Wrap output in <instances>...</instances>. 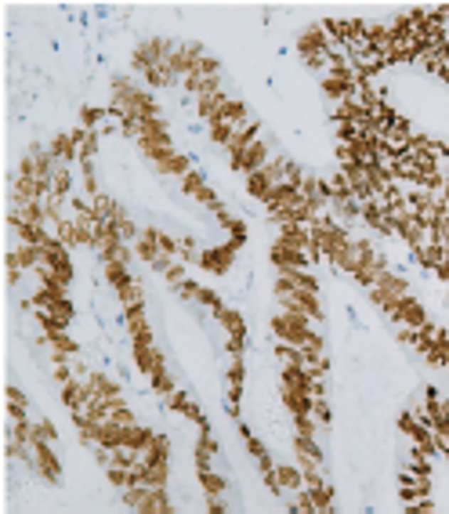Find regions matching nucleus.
Masks as SVG:
<instances>
[{"label":"nucleus","mask_w":449,"mask_h":514,"mask_svg":"<svg viewBox=\"0 0 449 514\" xmlns=\"http://www.w3.org/2000/svg\"><path fill=\"white\" fill-rule=\"evenodd\" d=\"M214 319H218V326L225 330V337H239V341H247V323H243V315H239L236 308L221 304V308L214 311Z\"/></svg>","instance_id":"obj_7"},{"label":"nucleus","mask_w":449,"mask_h":514,"mask_svg":"<svg viewBox=\"0 0 449 514\" xmlns=\"http://www.w3.org/2000/svg\"><path fill=\"white\" fill-rule=\"evenodd\" d=\"M134 254H138V261H145V264H152L156 257H163V247H159V228H145V232L138 235Z\"/></svg>","instance_id":"obj_9"},{"label":"nucleus","mask_w":449,"mask_h":514,"mask_svg":"<svg viewBox=\"0 0 449 514\" xmlns=\"http://www.w3.org/2000/svg\"><path fill=\"white\" fill-rule=\"evenodd\" d=\"M152 164H156L163 174H174V178H185V174L192 171V160H189V156H181L178 149H167V152H159Z\"/></svg>","instance_id":"obj_6"},{"label":"nucleus","mask_w":449,"mask_h":514,"mask_svg":"<svg viewBox=\"0 0 449 514\" xmlns=\"http://www.w3.org/2000/svg\"><path fill=\"white\" fill-rule=\"evenodd\" d=\"M239 240H228L225 247H203L199 250V257H196V264L203 268V272H211V275H228L232 272V261H236V254H239Z\"/></svg>","instance_id":"obj_3"},{"label":"nucleus","mask_w":449,"mask_h":514,"mask_svg":"<svg viewBox=\"0 0 449 514\" xmlns=\"http://www.w3.org/2000/svg\"><path fill=\"white\" fill-rule=\"evenodd\" d=\"M116 232H120V240H124V243H138V235H142V228H138L131 218L120 221V225H116Z\"/></svg>","instance_id":"obj_22"},{"label":"nucleus","mask_w":449,"mask_h":514,"mask_svg":"<svg viewBox=\"0 0 449 514\" xmlns=\"http://www.w3.org/2000/svg\"><path fill=\"white\" fill-rule=\"evenodd\" d=\"M149 380H152V391H156V395H171V391L178 387V384H174V377L167 373V366L152 370V373H149Z\"/></svg>","instance_id":"obj_19"},{"label":"nucleus","mask_w":449,"mask_h":514,"mask_svg":"<svg viewBox=\"0 0 449 514\" xmlns=\"http://www.w3.org/2000/svg\"><path fill=\"white\" fill-rule=\"evenodd\" d=\"M275 185H272V178H268V171H258V174H250L247 178V192H250V200H268V192H272Z\"/></svg>","instance_id":"obj_15"},{"label":"nucleus","mask_w":449,"mask_h":514,"mask_svg":"<svg viewBox=\"0 0 449 514\" xmlns=\"http://www.w3.org/2000/svg\"><path fill=\"white\" fill-rule=\"evenodd\" d=\"M33 442H58V431L51 420H33Z\"/></svg>","instance_id":"obj_20"},{"label":"nucleus","mask_w":449,"mask_h":514,"mask_svg":"<svg viewBox=\"0 0 449 514\" xmlns=\"http://www.w3.org/2000/svg\"><path fill=\"white\" fill-rule=\"evenodd\" d=\"M102 120H109V109H98V105H84V109H80V127H84V131H98Z\"/></svg>","instance_id":"obj_18"},{"label":"nucleus","mask_w":449,"mask_h":514,"mask_svg":"<svg viewBox=\"0 0 449 514\" xmlns=\"http://www.w3.org/2000/svg\"><path fill=\"white\" fill-rule=\"evenodd\" d=\"M275 243H287V247H297V250H312V225H282Z\"/></svg>","instance_id":"obj_11"},{"label":"nucleus","mask_w":449,"mask_h":514,"mask_svg":"<svg viewBox=\"0 0 449 514\" xmlns=\"http://www.w3.org/2000/svg\"><path fill=\"white\" fill-rule=\"evenodd\" d=\"M275 478H279V489H282V493L305 489V471H301L297 464H290V460H279V464H275Z\"/></svg>","instance_id":"obj_8"},{"label":"nucleus","mask_w":449,"mask_h":514,"mask_svg":"<svg viewBox=\"0 0 449 514\" xmlns=\"http://www.w3.org/2000/svg\"><path fill=\"white\" fill-rule=\"evenodd\" d=\"M48 152L55 156V160H62V164H76V141H73V134H55L51 145H48Z\"/></svg>","instance_id":"obj_14"},{"label":"nucleus","mask_w":449,"mask_h":514,"mask_svg":"<svg viewBox=\"0 0 449 514\" xmlns=\"http://www.w3.org/2000/svg\"><path fill=\"white\" fill-rule=\"evenodd\" d=\"M312 417H315L319 424H330V406H326V399H315V402H312Z\"/></svg>","instance_id":"obj_23"},{"label":"nucleus","mask_w":449,"mask_h":514,"mask_svg":"<svg viewBox=\"0 0 449 514\" xmlns=\"http://www.w3.org/2000/svg\"><path fill=\"white\" fill-rule=\"evenodd\" d=\"M29 471L40 474L44 482H58L62 478V464L55 453V442H29Z\"/></svg>","instance_id":"obj_1"},{"label":"nucleus","mask_w":449,"mask_h":514,"mask_svg":"<svg viewBox=\"0 0 449 514\" xmlns=\"http://www.w3.org/2000/svg\"><path fill=\"white\" fill-rule=\"evenodd\" d=\"M196 478H199V486H203V496H207V500H214V496H221V493L228 489V482L221 478L218 471H203V474H196Z\"/></svg>","instance_id":"obj_16"},{"label":"nucleus","mask_w":449,"mask_h":514,"mask_svg":"<svg viewBox=\"0 0 449 514\" xmlns=\"http://www.w3.org/2000/svg\"><path fill=\"white\" fill-rule=\"evenodd\" d=\"M116 304H120V308H142V304H145V287H142L138 279L116 287Z\"/></svg>","instance_id":"obj_12"},{"label":"nucleus","mask_w":449,"mask_h":514,"mask_svg":"<svg viewBox=\"0 0 449 514\" xmlns=\"http://www.w3.org/2000/svg\"><path fill=\"white\" fill-rule=\"evenodd\" d=\"M102 272H105V283H109L112 290L134 279V275H131V268H127V261H120V257H112V261H102Z\"/></svg>","instance_id":"obj_13"},{"label":"nucleus","mask_w":449,"mask_h":514,"mask_svg":"<svg viewBox=\"0 0 449 514\" xmlns=\"http://www.w3.org/2000/svg\"><path fill=\"white\" fill-rule=\"evenodd\" d=\"M272 264L279 272H312L315 268V261L308 257V250H297V247H287V243L272 247Z\"/></svg>","instance_id":"obj_4"},{"label":"nucleus","mask_w":449,"mask_h":514,"mask_svg":"<svg viewBox=\"0 0 449 514\" xmlns=\"http://www.w3.org/2000/svg\"><path fill=\"white\" fill-rule=\"evenodd\" d=\"M134 344V366L142 370V373H152V370H159V366H167L163 363V355H159V348L152 344V341H131Z\"/></svg>","instance_id":"obj_5"},{"label":"nucleus","mask_w":449,"mask_h":514,"mask_svg":"<svg viewBox=\"0 0 449 514\" xmlns=\"http://www.w3.org/2000/svg\"><path fill=\"white\" fill-rule=\"evenodd\" d=\"M124 330L131 333V341H152V330L145 323V304L142 308H124Z\"/></svg>","instance_id":"obj_10"},{"label":"nucleus","mask_w":449,"mask_h":514,"mask_svg":"<svg viewBox=\"0 0 449 514\" xmlns=\"http://www.w3.org/2000/svg\"><path fill=\"white\" fill-rule=\"evenodd\" d=\"M8 406H11V420H29V399H26V391L8 387Z\"/></svg>","instance_id":"obj_17"},{"label":"nucleus","mask_w":449,"mask_h":514,"mask_svg":"<svg viewBox=\"0 0 449 514\" xmlns=\"http://www.w3.org/2000/svg\"><path fill=\"white\" fill-rule=\"evenodd\" d=\"M275 160V152L268 149V141H261V138H254L247 149H243L236 160H232V171L236 174H243V178H250V174H258V171H265L268 164Z\"/></svg>","instance_id":"obj_2"},{"label":"nucleus","mask_w":449,"mask_h":514,"mask_svg":"<svg viewBox=\"0 0 449 514\" xmlns=\"http://www.w3.org/2000/svg\"><path fill=\"white\" fill-rule=\"evenodd\" d=\"M203 185H207V178H203V171H196V167L181 178V192H185V196H192V192H196V188H203Z\"/></svg>","instance_id":"obj_21"}]
</instances>
